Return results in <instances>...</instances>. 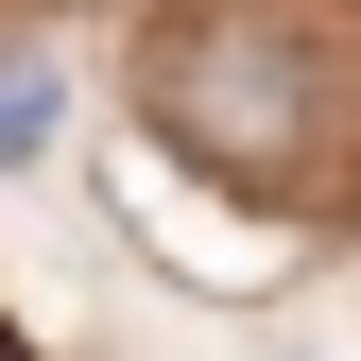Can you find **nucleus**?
I'll use <instances>...</instances> for the list:
<instances>
[{
    "label": "nucleus",
    "instance_id": "nucleus-3",
    "mask_svg": "<svg viewBox=\"0 0 361 361\" xmlns=\"http://www.w3.org/2000/svg\"><path fill=\"white\" fill-rule=\"evenodd\" d=\"M0 361H35V344H0Z\"/></svg>",
    "mask_w": 361,
    "mask_h": 361
},
{
    "label": "nucleus",
    "instance_id": "nucleus-1",
    "mask_svg": "<svg viewBox=\"0 0 361 361\" xmlns=\"http://www.w3.org/2000/svg\"><path fill=\"white\" fill-rule=\"evenodd\" d=\"M155 121H172V155H207V172H293L310 138V52H293V18L276 0H224V18L172 35V69H155Z\"/></svg>",
    "mask_w": 361,
    "mask_h": 361
},
{
    "label": "nucleus",
    "instance_id": "nucleus-2",
    "mask_svg": "<svg viewBox=\"0 0 361 361\" xmlns=\"http://www.w3.org/2000/svg\"><path fill=\"white\" fill-rule=\"evenodd\" d=\"M52 121H69L52 52H0V172H18V155H52Z\"/></svg>",
    "mask_w": 361,
    "mask_h": 361
}]
</instances>
